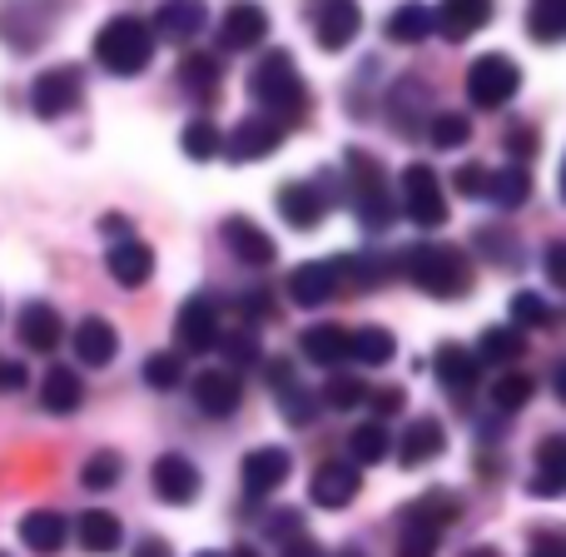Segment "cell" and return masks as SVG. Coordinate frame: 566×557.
Instances as JSON below:
<instances>
[{
  "label": "cell",
  "mask_w": 566,
  "mask_h": 557,
  "mask_svg": "<svg viewBox=\"0 0 566 557\" xmlns=\"http://www.w3.org/2000/svg\"><path fill=\"white\" fill-rule=\"evenodd\" d=\"M432 145L438 149H462L472 140V120L468 115H458V110H442V115H432Z\"/></svg>",
  "instance_id": "bcb514c9"
},
{
  "label": "cell",
  "mask_w": 566,
  "mask_h": 557,
  "mask_svg": "<svg viewBox=\"0 0 566 557\" xmlns=\"http://www.w3.org/2000/svg\"><path fill=\"white\" fill-rule=\"evenodd\" d=\"M289 448H279V443H269V448H254L244 463H239V483H244L249 498H269V493H279L283 483H289Z\"/></svg>",
  "instance_id": "7c38bea8"
},
{
  "label": "cell",
  "mask_w": 566,
  "mask_h": 557,
  "mask_svg": "<svg viewBox=\"0 0 566 557\" xmlns=\"http://www.w3.org/2000/svg\"><path fill=\"white\" fill-rule=\"evenodd\" d=\"M239 309H244L249 323H254V319H264V313H269V299H264V293H244V299H239Z\"/></svg>",
  "instance_id": "91938a15"
},
{
  "label": "cell",
  "mask_w": 566,
  "mask_h": 557,
  "mask_svg": "<svg viewBox=\"0 0 566 557\" xmlns=\"http://www.w3.org/2000/svg\"><path fill=\"white\" fill-rule=\"evenodd\" d=\"M452 189H458V195H482V189H488V165H462L458 175H452Z\"/></svg>",
  "instance_id": "816d5d0a"
},
{
  "label": "cell",
  "mask_w": 566,
  "mask_h": 557,
  "mask_svg": "<svg viewBox=\"0 0 566 557\" xmlns=\"http://www.w3.org/2000/svg\"><path fill=\"white\" fill-rule=\"evenodd\" d=\"M65 538H70V523L60 518L55 508H35V513H25V518H20V543H25L30 553H40V557L60 553V548H65Z\"/></svg>",
  "instance_id": "603a6c76"
},
{
  "label": "cell",
  "mask_w": 566,
  "mask_h": 557,
  "mask_svg": "<svg viewBox=\"0 0 566 557\" xmlns=\"http://www.w3.org/2000/svg\"><path fill=\"white\" fill-rule=\"evenodd\" d=\"M119 353V333L109 319H85L75 329V359L90 363V369H105V363H115Z\"/></svg>",
  "instance_id": "d4e9b609"
},
{
  "label": "cell",
  "mask_w": 566,
  "mask_h": 557,
  "mask_svg": "<svg viewBox=\"0 0 566 557\" xmlns=\"http://www.w3.org/2000/svg\"><path fill=\"white\" fill-rule=\"evenodd\" d=\"M482 195H492L502 209H517V205L532 199V175L522 165H502V169L488 175V189H482Z\"/></svg>",
  "instance_id": "e575fe53"
},
{
  "label": "cell",
  "mask_w": 566,
  "mask_h": 557,
  "mask_svg": "<svg viewBox=\"0 0 566 557\" xmlns=\"http://www.w3.org/2000/svg\"><path fill=\"white\" fill-rule=\"evenodd\" d=\"M95 60L109 75H145L155 60V30L139 16H109L95 35Z\"/></svg>",
  "instance_id": "6da1fadb"
},
{
  "label": "cell",
  "mask_w": 566,
  "mask_h": 557,
  "mask_svg": "<svg viewBox=\"0 0 566 557\" xmlns=\"http://www.w3.org/2000/svg\"><path fill=\"white\" fill-rule=\"evenodd\" d=\"M532 557H566V543L552 538V533H542V538L532 543Z\"/></svg>",
  "instance_id": "680465c9"
},
{
  "label": "cell",
  "mask_w": 566,
  "mask_h": 557,
  "mask_svg": "<svg viewBox=\"0 0 566 557\" xmlns=\"http://www.w3.org/2000/svg\"><path fill=\"white\" fill-rule=\"evenodd\" d=\"M557 323V313H552V303L542 299V293H532V289H522V293H512V329H552Z\"/></svg>",
  "instance_id": "b9f144b4"
},
{
  "label": "cell",
  "mask_w": 566,
  "mask_h": 557,
  "mask_svg": "<svg viewBox=\"0 0 566 557\" xmlns=\"http://www.w3.org/2000/svg\"><path fill=\"white\" fill-rule=\"evenodd\" d=\"M348 199L368 229H388L392 219H398V205H392V195H388L382 165L373 155H363V149H348Z\"/></svg>",
  "instance_id": "5b68a950"
},
{
  "label": "cell",
  "mask_w": 566,
  "mask_h": 557,
  "mask_svg": "<svg viewBox=\"0 0 566 557\" xmlns=\"http://www.w3.org/2000/svg\"><path fill=\"white\" fill-rule=\"evenodd\" d=\"M283 557H323V553H318V543H313V538H303V533H298V538H289V543H283Z\"/></svg>",
  "instance_id": "6f0895ef"
},
{
  "label": "cell",
  "mask_w": 566,
  "mask_h": 557,
  "mask_svg": "<svg viewBox=\"0 0 566 557\" xmlns=\"http://www.w3.org/2000/svg\"><path fill=\"white\" fill-rule=\"evenodd\" d=\"M422 110H428V85L422 80H398V90H392V125L408 135Z\"/></svg>",
  "instance_id": "60d3db41"
},
{
  "label": "cell",
  "mask_w": 566,
  "mask_h": 557,
  "mask_svg": "<svg viewBox=\"0 0 566 557\" xmlns=\"http://www.w3.org/2000/svg\"><path fill=\"white\" fill-rule=\"evenodd\" d=\"M269 383H274V389L283 393V389H289V383H293V369H289V363H283V359H269Z\"/></svg>",
  "instance_id": "94428289"
},
{
  "label": "cell",
  "mask_w": 566,
  "mask_h": 557,
  "mask_svg": "<svg viewBox=\"0 0 566 557\" xmlns=\"http://www.w3.org/2000/svg\"><path fill=\"white\" fill-rule=\"evenodd\" d=\"M179 379H185V359L179 353H149L145 359V383L149 389H179Z\"/></svg>",
  "instance_id": "c3c4849f"
},
{
  "label": "cell",
  "mask_w": 566,
  "mask_h": 557,
  "mask_svg": "<svg viewBox=\"0 0 566 557\" xmlns=\"http://www.w3.org/2000/svg\"><path fill=\"white\" fill-rule=\"evenodd\" d=\"M448 448V433H442L438 419H412L408 433L398 439V463L402 468H428L432 458H442Z\"/></svg>",
  "instance_id": "d6986e66"
},
{
  "label": "cell",
  "mask_w": 566,
  "mask_h": 557,
  "mask_svg": "<svg viewBox=\"0 0 566 557\" xmlns=\"http://www.w3.org/2000/svg\"><path fill=\"white\" fill-rule=\"evenodd\" d=\"M358 468L353 463H338V458H328V463H318L313 468V483H308V498L318 503V508H328V513H338V508H348L353 498H358Z\"/></svg>",
  "instance_id": "9a60e30c"
},
{
  "label": "cell",
  "mask_w": 566,
  "mask_h": 557,
  "mask_svg": "<svg viewBox=\"0 0 566 557\" xmlns=\"http://www.w3.org/2000/svg\"><path fill=\"white\" fill-rule=\"evenodd\" d=\"M398 353V339L378 323H363L358 333H348V363H368V369H382Z\"/></svg>",
  "instance_id": "1f68e13d"
},
{
  "label": "cell",
  "mask_w": 566,
  "mask_h": 557,
  "mask_svg": "<svg viewBox=\"0 0 566 557\" xmlns=\"http://www.w3.org/2000/svg\"><path fill=\"white\" fill-rule=\"evenodd\" d=\"M398 209L422 229L448 225V189H442L438 169L432 165H408L402 169V189H398Z\"/></svg>",
  "instance_id": "8992f818"
},
{
  "label": "cell",
  "mask_w": 566,
  "mask_h": 557,
  "mask_svg": "<svg viewBox=\"0 0 566 557\" xmlns=\"http://www.w3.org/2000/svg\"><path fill=\"white\" fill-rule=\"evenodd\" d=\"M532 393H537V379H532V373H517V369H507L497 383H492V403H497V409H507V413L527 409Z\"/></svg>",
  "instance_id": "7bdbcfd3"
},
{
  "label": "cell",
  "mask_w": 566,
  "mask_h": 557,
  "mask_svg": "<svg viewBox=\"0 0 566 557\" xmlns=\"http://www.w3.org/2000/svg\"><path fill=\"white\" fill-rule=\"evenodd\" d=\"M313 30H318V45L323 50H348L353 35L363 30V10L348 6V0H338V6H323L318 20H313Z\"/></svg>",
  "instance_id": "484cf974"
},
{
  "label": "cell",
  "mask_w": 566,
  "mask_h": 557,
  "mask_svg": "<svg viewBox=\"0 0 566 557\" xmlns=\"http://www.w3.org/2000/svg\"><path fill=\"white\" fill-rule=\"evenodd\" d=\"M303 359L323 363V369L348 363V329L343 323H313V329H303Z\"/></svg>",
  "instance_id": "f1b7e54d"
},
{
  "label": "cell",
  "mask_w": 566,
  "mask_h": 557,
  "mask_svg": "<svg viewBox=\"0 0 566 557\" xmlns=\"http://www.w3.org/2000/svg\"><path fill=\"white\" fill-rule=\"evenodd\" d=\"M517 90H522V70H517V60L512 55L488 50V55H478L468 65V100L478 110H502Z\"/></svg>",
  "instance_id": "52a82bcc"
},
{
  "label": "cell",
  "mask_w": 566,
  "mask_h": 557,
  "mask_svg": "<svg viewBox=\"0 0 566 557\" xmlns=\"http://www.w3.org/2000/svg\"><path fill=\"white\" fill-rule=\"evenodd\" d=\"M175 333H179V349L185 353H209L219 343V303L209 293H189L175 313Z\"/></svg>",
  "instance_id": "9c48e42d"
},
{
  "label": "cell",
  "mask_w": 566,
  "mask_h": 557,
  "mask_svg": "<svg viewBox=\"0 0 566 557\" xmlns=\"http://www.w3.org/2000/svg\"><path fill=\"white\" fill-rule=\"evenodd\" d=\"M219 349H224V359H229V373L254 369V363L264 359V343H259V329H249V323H239L234 333H219Z\"/></svg>",
  "instance_id": "8d00e7d4"
},
{
  "label": "cell",
  "mask_w": 566,
  "mask_h": 557,
  "mask_svg": "<svg viewBox=\"0 0 566 557\" xmlns=\"http://www.w3.org/2000/svg\"><path fill=\"white\" fill-rule=\"evenodd\" d=\"M149 483H155V498L169 503V508H189L199 498V468L185 458V453H159L155 468H149Z\"/></svg>",
  "instance_id": "8fae6325"
},
{
  "label": "cell",
  "mask_w": 566,
  "mask_h": 557,
  "mask_svg": "<svg viewBox=\"0 0 566 557\" xmlns=\"http://www.w3.org/2000/svg\"><path fill=\"white\" fill-rule=\"evenodd\" d=\"M224 557H259L254 548H234V553H224Z\"/></svg>",
  "instance_id": "be15d7a7"
},
{
  "label": "cell",
  "mask_w": 566,
  "mask_h": 557,
  "mask_svg": "<svg viewBox=\"0 0 566 557\" xmlns=\"http://www.w3.org/2000/svg\"><path fill=\"white\" fill-rule=\"evenodd\" d=\"M502 145H507L512 165H522V169H527V159H532V155H537V149H542V135H537V130L527 125V120H517V125H512L507 135H502Z\"/></svg>",
  "instance_id": "681fc988"
},
{
  "label": "cell",
  "mask_w": 566,
  "mask_h": 557,
  "mask_svg": "<svg viewBox=\"0 0 566 557\" xmlns=\"http://www.w3.org/2000/svg\"><path fill=\"white\" fill-rule=\"evenodd\" d=\"M105 269H109V279H115L119 289H145V283L155 279V249L139 245L135 235H125V239H115V245H109Z\"/></svg>",
  "instance_id": "2e32d148"
},
{
  "label": "cell",
  "mask_w": 566,
  "mask_h": 557,
  "mask_svg": "<svg viewBox=\"0 0 566 557\" xmlns=\"http://www.w3.org/2000/svg\"><path fill=\"white\" fill-rule=\"evenodd\" d=\"M522 353H527V333H517L512 323H492V329H482L472 359L478 363H517Z\"/></svg>",
  "instance_id": "d6a6232c"
},
{
  "label": "cell",
  "mask_w": 566,
  "mask_h": 557,
  "mask_svg": "<svg viewBox=\"0 0 566 557\" xmlns=\"http://www.w3.org/2000/svg\"><path fill=\"white\" fill-rule=\"evenodd\" d=\"M343 557H358V553H343Z\"/></svg>",
  "instance_id": "03108f58"
},
{
  "label": "cell",
  "mask_w": 566,
  "mask_h": 557,
  "mask_svg": "<svg viewBox=\"0 0 566 557\" xmlns=\"http://www.w3.org/2000/svg\"><path fill=\"white\" fill-rule=\"evenodd\" d=\"M488 20H492L488 0H448V6L432 16V25H438L448 40H468V35H478Z\"/></svg>",
  "instance_id": "83f0119b"
},
{
  "label": "cell",
  "mask_w": 566,
  "mask_h": 557,
  "mask_svg": "<svg viewBox=\"0 0 566 557\" xmlns=\"http://www.w3.org/2000/svg\"><path fill=\"white\" fill-rule=\"evenodd\" d=\"M179 149H185L189 159H205V165H209V159H214L219 149H224V135H219L214 120L195 115V120L185 125V135H179Z\"/></svg>",
  "instance_id": "f35d334b"
},
{
  "label": "cell",
  "mask_w": 566,
  "mask_h": 557,
  "mask_svg": "<svg viewBox=\"0 0 566 557\" xmlns=\"http://www.w3.org/2000/svg\"><path fill=\"white\" fill-rule=\"evenodd\" d=\"M478 249L488 259H497V265H517V249H512V235H502V229H478Z\"/></svg>",
  "instance_id": "f907efd6"
},
{
  "label": "cell",
  "mask_w": 566,
  "mask_h": 557,
  "mask_svg": "<svg viewBox=\"0 0 566 557\" xmlns=\"http://www.w3.org/2000/svg\"><path fill=\"white\" fill-rule=\"evenodd\" d=\"M279 413L293 423V429H303V423L318 419V393H308V389H298V383H289V389L279 393Z\"/></svg>",
  "instance_id": "7dc6e473"
},
{
  "label": "cell",
  "mask_w": 566,
  "mask_h": 557,
  "mask_svg": "<svg viewBox=\"0 0 566 557\" xmlns=\"http://www.w3.org/2000/svg\"><path fill=\"white\" fill-rule=\"evenodd\" d=\"M205 25H209L205 6H189V0H185V6H159L155 10V25H149V30H159L169 45H185V40H195Z\"/></svg>",
  "instance_id": "4dcf8cb0"
},
{
  "label": "cell",
  "mask_w": 566,
  "mask_h": 557,
  "mask_svg": "<svg viewBox=\"0 0 566 557\" xmlns=\"http://www.w3.org/2000/svg\"><path fill=\"white\" fill-rule=\"evenodd\" d=\"M402 275L418 283L428 299H468V289H472L468 259L448 245H412L402 255Z\"/></svg>",
  "instance_id": "7a4b0ae2"
},
{
  "label": "cell",
  "mask_w": 566,
  "mask_h": 557,
  "mask_svg": "<svg viewBox=\"0 0 566 557\" xmlns=\"http://www.w3.org/2000/svg\"><path fill=\"white\" fill-rule=\"evenodd\" d=\"M199 557H224V553H199Z\"/></svg>",
  "instance_id": "e7e4bbea"
},
{
  "label": "cell",
  "mask_w": 566,
  "mask_h": 557,
  "mask_svg": "<svg viewBox=\"0 0 566 557\" xmlns=\"http://www.w3.org/2000/svg\"><path fill=\"white\" fill-rule=\"evenodd\" d=\"M80 100H85V70L80 65H50L35 75L30 85V110L40 120H60V115H75Z\"/></svg>",
  "instance_id": "ba28073f"
},
{
  "label": "cell",
  "mask_w": 566,
  "mask_h": 557,
  "mask_svg": "<svg viewBox=\"0 0 566 557\" xmlns=\"http://www.w3.org/2000/svg\"><path fill=\"white\" fill-rule=\"evenodd\" d=\"M527 30H532V40H537V45H557V40L566 35V16H562V6H552V0L532 6V10H527Z\"/></svg>",
  "instance_id": "f6af8a7d"
},
{
  "label": "cell",
  "mask_w": 566,
  "mask_h": 557,
  "mask_svg": "<svg viewBox=\"0 0 566 557\" xmlns=\"http://www.w3.org/2000/svg\"><path fill=\"white\" fill-rule=\"evenodd\" d=\"M15 389H25V363L0 359V393H15Z\"/></svg>",
  "instance_id": "db71d44e"
},
{
  "label": "cell",
  "mask_w": 566,
  "mask_h": 557,
  "mask_svg": "<svg viewBox=\"0 0 566 557\" xmlns=\"http://www.w3.org/2000/svg\"><path fill=\"white\" fill-rule=\"evenodd\" d=\"M279 215L289 229H318L323 215H328V199H323L318 185L298 179V185H283L279 189Z\"/></svg>",
  "instance_id": "ac0fdd59"
},
{
  "label": "cell",
  "mask_w": 566,
  "mask_h": 557,
  "mask_svg": "<svg viewBox=\"0 0 566 557\" xmlns=\"http://www.w3.org/2000/svg\"><path fill=\"white\" fill-rule=\"evenodd\" d=\"M462 557H502V553H497V548H488V543H478V548H468Z\"/></svg>",
  "instance_id": "6125c7cd"
},
{
  "label": "cell",
  "mask_w": 566,
  "mask_h": 557,
  "mask_svg": "<svg viewBox=\"0 0 566 557\" xmlns=\"http://www.w3.org/2000/svg\"><path fill=\"white\" fill-rule=\"evenodd\" d=\"M323 403H328L333 413L363 409V403H368V383L353 379V373H328V383H323V393H318V409Z\"/></svg>",
  "instance_id": "74e56055"
},
{
  "label": "cell",
  "mask_w": 566,
  "mask_h": 557,
  "mask_svg": "<svg viewBox=\"0 0 566 557\" xmlns=\"http://www.w3.org/2000/svg\"><path fill=\"white\" fill-rule=\"evenodd\" d=\"M438 379H442V389H452V393H468V389H478V373H482V363L472 359V349H462V343H442L438 349Z\"/></svg>",
  "instance_id": "f546056e"
},
{
  "label": "cell",
  "mask_w": 566,
  "mask_h": 557,
  "mask_svg": "<svg viewBox=\"0 0 566 557\" xmlns=\"http://www.w3.org/2000/svg\"><path fill=\"white\" fill-rule=\"evenodd\" d=\"M333 293H338V275H333V265H323V259L298 265L289 275V299L303 303V309H318V303H328Z\"/></svg>",
  "instance_id": "7402d4cb"
},
{
  "label": "cell",
  "mask_w": 566,
  "mask_h": 557,
  "mask_svg": "<svg viewBox=\"0 0 566 557\" xmlns=\"http://www.w3.org/2000/svg\"><path fill=\"white\" fill-rule=\"evenodd\" d=\"M119 473H125V458L105 448V453H90V458H85L80 483H85V488H95V493H105V488H115V483H119Z\"/></svg>",
  "instance_id": "ee69618b"
},
{
  "label": "cell",
  "mask_w": 566,
  "mask_h": 557,
  "mask_svg": "<svg viewBox=\"0 0 566 557\" xmlns=\"http://www.w3.org/2000/svg\"><path fill=\"white\" fill-rule=\"evenodd\" d=\"M532 488V498H562L566 493V439H542V448H537V478L527 483Z\"/></svg>",
  "instance_id": "4316f807"
},
{
  "label": "cell",
  "mask_w": 566,
  "mask_h": 557,
  "mask_svg": "<svg viewBox=\"0 0 566 557\" xmlns=\"http://www.w3.org/2000/svg\"><path fill=\"white\" fill-rule=\"evenodd\" d=\"M219 235H224L229 255H234L239 265H249V269H269V265L279 259L274 239H269L264 229H259L254 219H244V215H229L224 225H219Z\"/></svg>",
  "instance_id": "5bb4252c"
},
{
  "label": "cell",
  "mask_w": 566,
  "mask_h": 557,
  "mask_svg": "<svg viewBox=\"0 0 566 557\" xmlns=\"http://www.w3.org/2000/svg\"><path fill=\"white\" fill-rule=\"evenodd\" d=\"M249 95L259 100V110H264L269 120H283V125H289V115H298L303 100H308V85H303V75H298L289 50H269V55L254 65V75H249Z\"/></svg>",
  "instance_id": "3957f363"
},
{
  "label": "cell",
  "mask_w": 566,
  "mask_h": 557,
  "mask_svg": "<svg viewBox=\"0 0 566 557\" xmlns=\"http://www.w3.org/2000/svg\"><path fill=\"white\" fill-rule=\"evenodd\" d=\"M264 35H269V16L259 6H229L224 10V25H219L224 50H254V45H264Z\"/></svg>",
  "instance_id": "cb8c5ba5"
},
{
  "label": "cell",
  "mask_w": 566,
  "mask_h": 557,
  "mask_svg": "<svg viewBox=\"0 0 566 557\" xmlns=\"http://www.w3.org/2000/svg\"><path fill=\"white\" fill-rule=\"evenodd\" d=\"M0 557H6V553H0Z\"/></svg>",
  "instance_id": "003e7915"
},
{
  "label": "cell",
  "mask_w": 566,
  "mask_h": 557,
  "mask_svg": "<svg viewBox=\"0 0 566 557\" xmlns=\"http://www.w3.org/2000/svg\"><path fill=\"white\" fill-rule=\"evenodd\" d=\"M179 85H185L189 100H199V105H214L219 85H224V65H219V55H209V50H195V55H185V60H179Z\"/></svg>",
  "instance_id": "44dd1931"
},
{
  "label": "cell",
  "mask_w": 566,
  "mask_h": 557,
  "mask_svg": "<svg viewBox=\"0 0 566 557\" xmlns=\"http://www.w3.org/2000/svg\"><path fill=\"white\" fill-rule=\"evenodd\" d=\"M547 279L557 283V289H566V245H552L547 249Z\"/></svg>",
  "instance_id": "11a10c76"
},
{
  "label": "cell",
  "mask_w": 566,
  "mask_h": 557,
  "mask_svg": "<svg viewBox=\"0 0 566 557\" xmlns=\"http://www.w3.org/2000/svg\"><path fill=\"white\" fill-rule=\"evenodd\" d=\"M283 135H289V125L283 120H269V115H244L234 125V135L224 140V155L234 159V165H249V159H264L274 155L283 145Z\"/></svg>",
  "instance_id": "30bf717a"
},
{
  "label": "cell",
  "mask_w": 566,
  "mask_h": 557,
  "mask_svg": "<svg viewBox=\"0 0 566 557\" xmlns=\"http://www.w3.org/2000/svg\"><path fill=\"white\" fill-rule=\"evenodd\" d=\"M368 403H373V413H378V419H388V413L402 409V389H378V393H368Z\"/></svg>",
  "instance_id": "f5cc1de1"
},
{
  "label": "cell",
  "mask_w": 566,
  "mask_h": 557,
  "mask_svg": "<svg viewBox=\"0 0 566 557\" xmlns=\"http://www.w3.org/2000/svg\"><path fill=\"white\" fill-rule=\"evenodd\" d=\"M388 429H382V423L378 419H373V423H358V429H353V439H348V448H353V468H358V463H368V468H373V463H382V458H388Z\"/></svg>",
  "instance_id": "ab89813d"
},
{
  "label": "cell",
  "mask_w": 566,
  "mask_h": 557,
  "mask_svg": "<svg viewBox=\"0 0 566 557\" xmlns=\"http://www.w3.org/2000/svg\"><path fill=\"white\" fill-rule=\"evenodd\" d=\"M129 557H175V548H169L165 538H145V543H135V548H129Z\"/></svg>",
  "instance_id": "9f6ffc18"
},
{
  "label": "cell",
  "mask_w": 566,
  "mask_h": 557,
  "mask_svg": "<svg viewBox=\"0 0 566 557\" xmlns=\"http://www.w3.org/2000/svg\"><path fill=\"white\" fill-rule=\"evenodd\" d=\"M119 543H125V528H119L115 513L90 508L85 518H80V548L85 553H119Z\"/></svg>",
  "instance_id": "836d02e7"
},
{
  "label": "cell",
  "mask_w": 566,
  "mask_h": 557,
  "mask_svg": "<svg viewBox=\"0 0 566 557\" xmlns=\"http://www.w3.org/2000/svg\"><path fill=\"white\" fill-rule=\"evenodd\" d=\"M382 30H388L392 45H418V40H428V30H432V10L428 6H398Z\"/></svg>",
  "instance_id": "d590c367"
},
{
  "label": "cell",
  "mask_w": 566,
  "mask_h": 557,
  "mask_svg": "<svg viewBox=\"0 0 566 557\" xmlns=\"http://www.w3.org/2000/svg\"><path fill=\"white\" fill-rule=\"evenodd\" d=\"M15 333H20V343H25L30 353H55V343H60V313H55V303H45V299H30L25 309L15 313Z\"/></svg>",
  "instance_id": "e0dca14e"
},
{
  "label": "cell",
  "mask_w": 566,
  "mask_h": 557,
  "mask_svg": "<svg viewBox=\"0 0 566 557\" xmlns=\"http://www.w3.org/2000/svg\"><path fill=\"white\" fill-rule=\"evenodd\" d=\"M189 393H195V409L205 413V419H229V413L244 403V383L229 369H205L189 383Z\"/></svg>",
  "instance_id": "4fadbf2b"
},
{
  "label": "cell",
  "mask_w": 566,
  "mask_h": 557,
  "mask_svg": "<svg viewBox=\"0 0 566 557\" xmlns=\"http://www.w3.org/2000/svg\"><path fill=\"white\" fill-rule=\"evenodd\" d=\"M80 403H85V379H80V369H70V363H50L45 383H40V409L70 419Z\"/></svg>",
  "instance_id": "ffe728a7"
},
{
  "label": "cell",
  "mask_w": 566,
  "mask_h": 557,
  "mask_svg": "<svg viewBox=\"0 0 566 557\" xmlns=\"http://www.w3.org/2000/svg\"><path fill=\"white\" fill-rule=\"evenodd\" d=\"M462 503L448 488H428L408 513H402V538H398V557H438L442 533L458 523Z\"/></svg>",
  "instance_id": "277c9868"
}]
</instances>
